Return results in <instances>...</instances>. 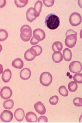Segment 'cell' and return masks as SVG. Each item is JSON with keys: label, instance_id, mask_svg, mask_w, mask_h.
<instances>
[{"label": "cell", "instance_id": "obj_27", "mask_svg": "<svg viewBox=\"0 0 82 123\" xmlns=\"http://www.w3.org/2000/svg\"><path fill=\"white\" fill-rule=\"evenodd\" d=\"M73 79L77 83L82 84V74H76L73 76Z\"/></svg>", "mask_w": 82, "mask_h": 123}, {"label": "cell", "instance_id": "obj_24", "mask_svg": "<svg viewBox=\"0 0 82 123\" xmlns=\"http://www.w3.org/2000/svg\"><path fill=\"white\" fill-rule=\"evenodd\" d=\"M68 88L69 91L72 92H75L78 88V85L75 81L70 82L68 85Z\"/></svg>", "mask_w": 82, "mask_h": 123}, {"label": "cell", "instance_id": "obj_13", "mask_svg": "<svg viewBox=\"0 0 82 123\" xmlns=\"http://www.w3.org/2000/svg\"><path fill=\"white\" fill-rule=\"evenodd\" d=\"M31 75L30 70L27 68L22 69L20 73L21 79L24 80H27L29 79Z\"/></svg>", "mask_w": 82, "mask_h": 123}, {"label": "cell", "instance_id": "obj_6", "mask_svg": "<svg viewBox=\"0 0 82 123\" xmlns=\"http://www.w3.org/2000/svg\"><path fill=\"white\" fill-rule=\"evenodd\" d=\"M82 21V17L79 13L74 12L70 15L69 18L70 24L73 26H77L80 25Z\"/></svg>", "mask_w": 82, "mask_h": 123}, {"label": "cell", "instance_id": "obj_15", "mask_svg": "<svg viewBox=\"0 0 82 123\" xmlns=\"http://www.w3.org/2000/svg\"><path fill=\"white\" fill-rule=\"evenodd\" d=\"M25 119L29 123L36 122L38 120V117L34 113L30 111L26 114Z\"/></svg>", "mask_w": 82, "mask_h": 123}, {"label": "cell", "instance_id": "obj_7", "mask_svg": "<svg viewBox=\"0 0 82 123\" xmlns=\"http://www.w3.org/2000/svg\"><path fill=\"white\" fill-rule=\"evenodd\" d=\"M69 68L70 72L72 73H79L82 70V65L80 62L74 61L70 63Z\"/></svg>", "mask_w": 82, "mask_h": 123}, {"label": "cell", "instance_id": "obj_4", "mask_svg": "<svg viewBox=\"0 0 82 123\" xmlns=\"http://www.w3.org/2000/svg\"><path fill=\"white\" fill-rule=\"evenodd\" d=\"M20 37L24 42L29 41L32 36V29L30 26L25 25H22L20 29Z\"/></svg>", "mask_w": 82, "mask_h": 123}, {"label": "cell", "instance_id": "obj_10", "mask_svg": "<svg viewBox=\"0 0 82 123\" xmlns=\"http://www.w3.org/2000/svg\"><path fill=\"white\" fill-rule=\"evenodd\" d=\"M34 108L37 112L40 115H44L46 112L45 107L40 102L36 103L34 105Z\"/></svg>", "mask_w": 82, "mask_h": 123}, {"label": "cell", "instance_id": "obj_30", "mask_svg": "<svg viewBox=\"0 0 82 123\" xmlns=\"http://www.w3.org/2000/svg\"><path fill=\"white\" fill-rule=\"evenodd\" d=\"M58 97L55 95L51 97L49 99V102L51 105H57L58 102Z\"/></svg>", "mask_w": 82, "mask_h": 123}, {"label": "cell", "instance_id": "obj_32", "mask_svg": "<svg viewBox=\"0 0 82 123\" xmlns=\"http://www.w3.org/2000/svg\"><path fill=\"white\" fill-rule=\"evenodd\" d=\"M48 119L47 117L44 116H41L39 118L38 122L47 123L48 122Z\"/></svg>", "mask_w": 82, "mask_h": 123}, {"label": "cell", "instance_id": "obj_35", "mask_svg": "<svg viewBox=\"0 0 82 123\" xmlns=\"http://www.w3.org/2000/svg\"><path fill=\"white\" fill-rule=\"evenodd\" d=\"M80 38L82 39V29L81 30L80 33Z\"/></svg>", "mask_w": 82, "mask_h": 123}, {"label": "cell", "instance_id": "obj_18", "mask_svg": "<svg viewBox=\"0 0 82 123\" xmlns=\"http://www.w3.org/2000/svg\"><path fill=\"white\" fill-rule=\"evenodd\" d=\"M42 6L43 3L41 1H37L35 3L34 9L37 17H39L40 15V13L41 12Z\"/></svg>", "mask_w": 82, "mask_h": 123}, {"label": "cell", "instance_id": "obj_29", "mask_svg": "<svg viewBox=\"0 0 82 123\" xmlns=\"http://www.w3.org/2000/svg\"><path fill=\"white\" fill-rule=\"evenodd\" d=\"M73 103L75 106L80 107L82 106V98H76L73 100Z\"/></svg>", "mask_w": 82, "mask_h": 123}, {"label": "cell", "instance_id": "obj_21", "mask_svg": "<svg viewBox=\"0 0 82 123\" xmlns=\"http://www.w3.org/2000/svg\"><path fill=\"white\" fill-rule=\"evenodd\" d=\"M14 106V102L12 99L6 100L3 104V106L4 108L6 110L12 109Z\"/></svg>", "mask_w": 82, "mask_h": 123}, {"label": "cell", "instance_id": "obj_14", "mask_svg": "<svg viewBox=\"0 0 82 123\" xmlns=\"http://www.w3.org/2000/svg\"><path fill=\"white\" fill-rule=\"evenodd\" d=\"M12 77V72L9 69H6L2 73V78L4 82L5 83L9 82Z\"/></svg>", "mask_w": 82, "mask_h": 123}, {"label": "cell", "instance_id": "obj_34", "mask_svg": "<svg viewBox=\"0 0 82 123\" xmlns=\"http://www.w3.org/2000/svg\"><path fill=\"white\" fill-rule=\"evenodd\" d=\"M79 122L80 123L82 122V114L81 115L79 118Z\"/></svg>", "mask_w": 82, "mask_h": 123}, {"label": "cell", "instance_id": "obj_8", "mask_svg": "<svg viewBox=\"0 0 82 123\" xmlns=\"http://www.w3.org/2000/svg\"><path fill=\"white\" fill-rule=\"evenodd\" d=\"M13 118V114L11 111L4 110L0 115L1 120L3 122L8 123L12 121Z\"/></svg>", "mask_w": 82, "mask_h": 123}, {"label": "cell", "instance_id": "obj_9", "mask_svg": "<svg viewBox=\"0 0 82 123\" xmlns=\"http://www.w3.org/2000/svg\"><path fill=\"white\" fill-rule=\"evenodd\" d=\"M13 95V92L10 88L5 86L1 89L0 96L3 99L6 100L10 98Z\"/></svg>", "mask_w": 82, "mask_h": 123}, {"label": "cell", "instance_id": "obj_25", "mask_svg": "<svg viewBox=\"0 0 82 123\" xmlns=\"http://www.w3.org/2000/svg\"><path fill=\"white\" fill-rule=\"evenodd\" d=\"M28 0H15L14 3L16 6L19 7H24L27 4Z\"/></svg>", "mask_w": 82, "mask_h": 123}, {"label": "cell", "instance_id": "obj_2", "mask_svg": "<svg viewBox=\"0 0 82 123\" xmlns=\"http://www.w3.org/2000/svg\"><path fill=\"white\" fill-rule=\"evenodd\" d=\"M77 33L72 29H69L66 32V38L65 43L66 46L72 48L75 46L77 40Z\"/></svg>", "mask_w": 82, "mask_h": 123}, {"label": "cell", "instance_id": "obj_22", "mask_svg": "<svg viewBox=\"0 0 82 123\" xmlns=\"http://www.w3.org/2000/svg\"><path fill=\"white\" fill-rule=\"evenodd\" d=\"M36 57L31 53L30 49L26 51L24 54V58L25 60L27 61H32Z\"/></svg>", "mask_w": 82, "mask_h": 123}, {"label": "cell", "instance_id": "obj_16", "mask_svg": "<svg viewBox=\"0 0 82 123\" xmlns=\"http://www.w3.org/2000/svg\"><path fill=\"white\" fill-rule=\"evenodd\" d=\"M12 66L15 68L21 69L23 68L24 66V62L20 58L15 59L12 62Z\"/></svg>", "mask_w": 82, "mask_h": 123}, {"label": "cell", "instance_id": "obj_31", "mask_svg": "<svg viewBox=\"0 0 82 123\" xmlns=\"http://www.w3.org/2000/svg\"><path fill=\"white\" fill-rule=\"evenodd\" d=\"M43 1L44 5L48 7H50L53 6L55 2L54 0H43Z\"/></svg>", "mask_w": 82, "mask_h": 123}, {"label": "cell", "instance_id": "obj_12", "mask_svg": "<svg viewBox=\"0 0 82 123\" xmlns=\"http://www.w3.org/2000/svg\"><path fill=\"white\" fill-rule=\"evenodd\" d=\"M25 117V113L24 110L19 108L15 111L14 117L16 120L19 122H21L23 120Z\"/></svg>", "mask_w": 82, "mask_h": 123}, {"label": "cell", "instance_id": "obj_23", "mask_svg": "<svg viewBox=\"0 0 82 123\" xmlns=\"http://www.w3.org/2000/svg\"><path fill=\"white\" fill-rule=\"evenodd\" d=\"M8 33L5 30L3 29H0V41L3 42L8 38Z\"/></svg>", "mask_w": 82, "mask_h": 123}, {"label": "cell", "instance_id": "obj_33", "mask_svg": "<svg viewBox=\"0 0 82 123\" xmlns=\"http://www.w3.org/2000/svg\"><path fill=\"white\" fill-rule=\"evenodd\" d=\"M78 4L82 8V0H79L78 1Z\"/></svg>", "mask_w": 82, "mask_h": 123}, {"label": "cell", "instance_id": "obj_26", "mask_svg": "<svg viewBox=\"0 0 82 123\" xmlns=\"http://www.w3.org/2000/svg\"><path fill=\"white\" fill-rule=\"evenodd\" d=\"M58 92L62 96L66 97L68 95V91L64 86H62L59 88Z\"/></svg>", "mask_w": 82, "mask_h": 123}, {"label": "cell", "instance_id": "obj_17", "mask_svg": "<svg viewBox=\"0 0 82 123\" xmlns=\"http://www.w3.org/2000/svg\"><path fill=\"white\" fill-rule=\"evenodd\" d=\"M52 59L53 61L55 63H60L63 60V55L60 52H54L52 55Z\"/></svg>", "mask_w": 82, "mask_h": 123}, {"label": "cell", "instance_id": "obj_3", "mask_svg": "<svg viewBox=\"0 0 82 123\" xmlns=\"http://www.w3.org/2000/svg\"><path fill=\"white\" fill-rule=\"evenodd\" d=\"M33 35L30 41V43L32 45L36 44L40 41L44 40L46 36L45 32L40 28L34 30L33 32Z\"/></svg>", "mask_w": 82, "mask_h": 123}, {"label": "cell", "instance_id": "obj_5", "mask_svg": "<svg viewBox=\"0 0 82 123\" xmlns=\"http://www.w3.org/2000/svg\"><path fill=\"white\" fill-rule=\"evenodd\" d=\"M40 83L43 86L47 87L51 83L53 77L50 73L48 72L43 73L40 76Z\"/></svg>", "mask_w": 82, "mask_h": 123}, {"label": "cell", "instance_id": "obj_28", "mask_svg": "<svg viewBox=\"0 0 82 123\" xmlns=\"http://www.w3.org/2000/svg\"><path fill=\"white\" fill-rule=\"evenodd\" d=\"M31 48L35 52L37 56L40 55L42 53L43 51L42 48L41 47L38 45L32 46Z\"/></svg>", "mask_w": 82, "mask_h": 123}, {"label": "cell", "instance_id": "obj_11", "mask_svg": "<svg viewBox=\"0 0 82 123\" xmlns=\"http://www.w3.org/2000/svg\"><path fill=\"white\" fill-rule=\"evenodd\" d=\"M26 17L27 20L31 22L36 19L37 17L35 15L34 8L31 7L28 9L26 12Z\"/></svg>", "mask_w": 82, "mask_h": 123}, {"label": "cell", "instance_id": "obj_20", "mask_svg": "<svg viewBox=\"0 0 82 123\" xmlns=\"http://www.w3.org/2000/svg\"><path fill=\"white\" fill-rule=\"evenodd\" d=\"M52 49L54 52L61 51L63 48L62 43L59 42H56L52 45Z\"/></svg>", "mask_w": 82, "mask_h": 123}, {"label": "cell", "instance_id": "obj_1", "mask_svg": "<svg viewBox=\"0 0 82 123\" xmlns=\"http://www.w3.org/2000/svg\"><path fill=\"white\" fill-rule=\"evenodd\" d=\"M45 23L46 26L51 30L57 29L60 24V20L59 17L53 13L48 14L46 17Z\"/></svg>", "mask_w": 82, "mask_h": 123}, {"label": "cell", "instance_id": "obj_19", "mask_svg": "<svg viewBox=\"0 0 82 123\" xmlns=\"http://www.w3.org/2000/svg\"><path fill=\"white\" fill-rule=\"evenodd\" d=\"M63 58L66 61H69L71 60L72 57V52L68 48H65L63 51Z\"/></svg>", "mask_w": 82, "mask_h": 123}]
</instances>
